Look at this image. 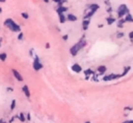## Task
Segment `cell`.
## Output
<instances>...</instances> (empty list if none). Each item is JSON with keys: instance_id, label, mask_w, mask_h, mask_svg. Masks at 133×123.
I'll return each instance as SVG.
<instances>
[{"instance_id": "cell-38", "label": "cell", "mask_w": 133, "mask_h": 123, "mask_svg": "<svg viewBox=\"0 0 133 123\" xmlns=\"http://www.w3.org/2000/svg\"><path fill=\"white\" fill-rule=\"evenodd\" d=\"M131 42H132V43H133V39H132V41H131Z\"/></svg>"}, {"instance_id": "cell-32", "label": "cell", "mask_w": 133, "mask_h": 123, "mask_svg": "<svg viewBox=\"0 0 133 123\" xmlns=\"http://www.w3.org/2000/svg\"><path fill=\"white\" fill-rule=\"evenodd\" d=\"M42 1H44L45 3H49V1H50V0H42Z\"/></svg>"}, {"instance_id": "cell-39", "label": "cell", "mask_w": 133, "mask_h": 123, "mask_svg": "<svg viewBox=\"0 0 133 123\" xmlns=\"http://www.w3.org/2000/svg\"><path fill=\"white\" fill-rule=\"evenodd\" d=\"M0 46H1V43H0Z\"/></svg>"}, {"instance_id": "cell-2", "label": "cell", "mask_w": 133, "mask_h": 123, "mask_svg": "<svg viewBox=\"0 0 133 123\" xmlns=\"http://www.w3.org/2000/svg\"><path fill=\"white\" fill-rule=\"evenodd\" d=\"M85 46H86V41H85L84 36H82V37L80 38L79 41L76 42L75 45H73V46L71 47V49H70V54H71L72 56H76L77 54L79 53Z\"/></svg>"}, {"instance_id": "cell-31", "label": "cell", "mask_w": 133, "mask_h": 123, "mask_svg": "<svg viewBox=\"0 0 133 123\" xmlns=\"http://www.w3.org/2000/svg\"><path fill=\"white\" fill-rule=\"evenodd\" d=\"M123 123H133V120H128V121H125V122H123Z\"/></svg>"}, {"instance_id": "cell-7", "label": "cell", "mask_w": 133, "mask_h": 123, "mask_svg": "<svg viewBox=\"0 0 133 123\" xmlns=\"http://www.w3.org/2000/svg\"><path fill=\"white\" fill-rule=\"evenodd\" d=\"M68 6H65L63 4H57V8H56V13L57 14H66L68 12Z\"/></svg>"}, {"instance_id": "cell-33", "label": "cell", "mask_w": 133, "mask_h": 123, "mask_svg": "<svg viewBox=\"0 0 133 123\" xmlns=\"http://www.w3.org/2000/svg\"><path fill=\"white\" fill-rule=\"evenodd\" d=\"M27 120H30V115L27 114Z\"/></svg>"}, {"instance_id": "cell-8", "label": "cell", "mask_w": 133, "mask_h": 123, "mask_svg": "<svg viewBox=\"0 0 133 123\" xmlns=\"http://www.w3.org/2000/svg\"><path fill=\"white\" fill-rule=\"evenodd\" d=\"M90 24H91V19H83V21H82V30L86 31L88 29V27H90Z\"/></svg>"}, {"instance_id": "cell-17", "label": "cell", "mask_w": 133, "mask_h": 123, "mask_svg": "<svg viewBox=\"0 0 133 123\" xmlns=\"http://www.w3.org/2000/svg\"><path fill=\"white\" fill-rule=\"evenodd\" d=\"M125 21L126 23H133V16H132V14H127L126 16H125Z\"/></svg>"}, {"instance_id": "cell-24", "label": "cell", "mask_w": 133, "mask_h": 123, "mask_svg": "<svg viewBox=\"0 0 133 123\" xmlns=\"http://www.w3.org/2000/svg\"><path fill=\"white\" fill-rule=\"evenodd\" d=\"M106 12L109 14H112V12H113V8H112V5H109V6H106Z\"/></svg>"}, {"instance_id": "cell-11", "label": "cell", "mask_w": 133, "mask_h": 123, "mask_svg": "<svg viewBox=\"0 0 133 123\" xmlns=\"http://www.w3.org/2000/svg\"><path fill=\"white\" fill-rule=\"evenodd\" d=\"M77 16H75L74 14H67V21L68 22H77Z\"/></svg>"}, {"instance_id": "cell-9", "label": "cell", "mask_w": 133, "mask_h": 123, "mask_svg": "<svg viewBox=\"0 0 133 123\" xmlns=\"http://www.w3.org/2000/svg\"><path fill=\"white\" fill-rule=\"evenodd\" d=\"M116 21H117V19L114 16H112V14H109V16L106 18V23L108 24V25H112V24H114Z\"/></svg>"}, {"instance_id": "cell-3", "label": "cell", "mask_w": 133, "mask_h": 123, "mask_svg": "<svg viewBox=\"0 0 133 123\" xmlns=\"http://www.w3.org/2000/svg\"><path fill=\"white\" fill-rule=\"evenodd\" d=\"M4 25H5L6 28H8L11 31L13 32H16V33H19V32H21V27L19 24H17L16 22L14 21L13 19L11 18H8L6 19L5 21H4Z\"/></svg>"}, {"instance_id": "cell-10", "label": "cell", "mask_w": 133, "mask_h": 123, "mask_svg": "<svg viewBox=\"0 0 133 123\" xmlns=\"http://www.w3.org/2000/svg\"><path fill=\"white\" fill-rule=\"evenodd\" d=\"M71 68H72V70L74 72H76V73H79V72L82 71V67H81L80 64H78V63H74Z\"/></svg>"}, {"instance_id": "cell-20", "label": "cell", "mask_w": 133, "mask_h": 123, "mask_svg": "<svg viewBox=\"0 0 133 123\" xmlns=\"http://www.w3.org/2000/svg\"><path fill=\"white\" fill-rule=\"evenodd\" d=\"M18 118L20 119L21 122H25V114H24V113H20V115L18 116Z\"/></svg>"}, {"instance_id": "cell-12", "label": "cell", "mask_w": 133, "mask_h": 123, "mask_svg": "<svg viewBox=\"0 0 133 123\" xmlns=\"http://www.w3.org/2000/svg\"><path fill=\"white\" fill-rule=\"evenodd\" d=\"M12 71H13V75H14V77L16 78L19 82H22V81H23V77L20 75V72H19L18 70H16V69H13Z\"/></svg>"}, {"instance_id": "cell-26", "label": "cell", "mask_w": 133, "mask_h": 123, "mask_svg": "<svg viewBox=\"0 0 133 123\" xmlns=\"http://www.w3.org/2000/svg\"><path fill=\"white\" fill-rule=\"evenodd\" d=\"M124 35H125L124 32H121V31H119V32L116 33V38H123V37H124Z\"/></svg>"}, {"instance_id": "cell-36", "label": "cell", "mask_w": 133, "mask_h": 123, "mask_svg": "<svg viewBox=\"0 0 133 123\" xmlns=\"http://www.w3.org/2000/svg\"><path fill=\"white\" fill-rule=\"evenodd\" d=\"M2 14V7L0 6V14Z\"/></svg>"}, {"instance_id": "cell-29", "label": "cell", "mask_w": 133, "mask_h": 123, "mask_svg": "<svg viewBox=\"0 0 133 123\" xmlns=\"http://www.w3.org/2000/svg\"><path fill=\"white\" fill-rule=\"evenodd\" d=\"M128 36H129L130 41H132V39H133V30H132L131 32H129V34H128Z\"/></svg>"}, {"instance_id": "cell-5", "label": "cell", "mask_w": 133, "mask_h": 123, "mask_svg": "<svg viewBox=\"0 0 133 123\" xmlns=\"http://www.w3.org/2000/svg\"><path fill=\"white\" fill-rule=\"evenodd\" d=\"M32 67H33V69L36 71H38L40 69H42V68H43V64H42V62L40 61V58H38V56H34Z\"/></svg>"}, {"instance_id": "cell-35", "label": "cell", "mask_w": 133, "mask_h": 123, "mask_svg": "<svg viewBox=\"0 0 133 123\" xmlns=\"http://www.w3.org/2000/svg\"><path fill=\"white\" fill-rule=\"evenodd\" d=\"M5 1H6V0H0V3H4Z\"/></svg>"}, {"instance_id": "cell-30", "label": "cell", "mask_w": 133, "mask_h": 123, "mask_svg": "<svg viewBox=\"0 0 133 123\" xmlns=\"http://www.w3.org/2000/svg\"><path fill=\"white\" fill-rule=\"evenodd\" d=\"M62 39H63V41H68V39H69V35H68V34L63 35V36H62Z\"/></svg>"}, {"instance_id": "cell-34", "label": "cell", "mask_w": 133, "mask_h": 123, "mask_svg": "<svg viewBox=\"0 0 133 123\" xmlns=\"http://www.w3.org/2000/svg\"><path fill=\"white\" fill-rule=\"evenodd\" d=\"M98 27H99V28H102V27H103V24H99V25H98Z\"/></svg>"}, {"instance_id": "cell-13", "label": "cell", "mask_w": 133, "mask_h": 123, "mask_svg": "<svg viewBox=\"0 0 133 123\" xmlns=\"http://www.w3.org/2000/svg\"><path fill=\"white\" fill-rule=\"evenodd\" d=\"M126 24V21H125V19L124 18H121V19H117V21H116V27L117 28H123L124 27V25Z\"/></svg>"}, {"instance_id": "cell-19", "label": "cell", "mask_w": 133, "mask_h": 123, "mask_svg": "<svg viewBox=\"0 0 133 123\" xmlns=\"http://www.w3.org/2000/svg\"><path fill=\"white\" fill-rule=\"evenodd\" d=\"M6 58H7V54L6 53H0V60L1 61H5L6 60Z\"/></svg>"}, {"instance_id": "cell-16", "label": "cell", "mask_w": 133, "mask_h": 123, "mask_svg": "<svg viewBox=\"0 0 133 123\" xmlns=\"http://www.w3.org/2000/svg\"><path fill=\"white\" fill-rule=\"evenodd\" d=\"M58 19H59V23L63 24L67 22V14H57Z\"/></svg>"}, {"instance_id": "cell-6", "label": "cell", "mask_w": 133, "mask_h": 123, "mask_svg": "<svg viewBox=\"0 0 133 123\" xmlns=\"http://www.w3.org/2000/svg\"><path fill=\"white\" fill-rule=\"evenodd\" d=\"M120 78H122L121 73H120V75H116V73H110V75H107V76H105V77H103V80L107 82V81L116 80V79H120Z\"/></svg>"}, {"instance_id": "cell-18", "label": "cell", "mask_w": 133, "mask_h": 123, "mask_svg": "<svg viewBox=\"0 0 133 123\" xmlns=\"http://www.w3.org/2000/svg\"><path fill=\"white\" fill-rule=\"evenodd\" d=\"M130 69H131V66H125V67H124V71H123V73H121L122 78H123V77H125L127 73L130 71Z\"/></svg>"}, {"instance_id": "cell-28", "label": "cell", "mask_w": 133, "mask_h": 123, "mask_svg": "<svg viewBox=\"0 0 133 123\" xmlns=\"http://www.w3.org/2000/svg\"><path fill=\"white\" fill-rule=\"evenodd\" d=\"M111 0H104V3L106 4V6H109V5H111Z\"/></svg>"}, {"instance_id": "cell-21", "label": "cell", "mask_w": 133, "mask_h": 123, "mask_svg": "<svg viewBox=\"0 0 133 123\" xmlns=\"http://www.w3.org/2000/svg\"><path fill=\"white\" fill-rule=\"evenodd\" d=\"M53 2H55L56 4H65L68 2V0H52Z\"/></svg>"}, {"instance_id": "cell-4", "label": "cell", "mask_w": 133, "mask_h": 123, "mask_svg": "<svg viewBox=\"0 0 133 123\" xmlns=\"http://www.w3.org/2000/svg\"><path fill=\"white\" fill-rule=\"evenodd\" d=\"M130 13V9L128 7L127 4H120L116 8V17L117 19H121V18H125V16L127 14Z\"/></svg>"}, {"instance_id": "cell-27", "label": "cell", "mask_w": 133, "mask_h": 123, "mask_svg": "<svg viewBox=\"0 0 133 123\" xmlns=\"http://www.w3.org/2000/svg\"><path fill=\"white\" fill-rule=\"evenodd\" d=\"M16 104H17V101L13 99L12 100V105H11V110H15V108H16Z\"/></svg>"}, {"instance_id": "cell-1", "label": "cell", "mask_w": 133, "mask_h": 123, "mask_svg": "<svg viewBox=\"0 0 133 123\" xmlns=\"http://www.w3.org/2000/svg\"><path fill=\"white\" fill-rule=\"evenodd\" d=\"M100 9V5L98 3H90L86 5V8L83 13V19H91L94 14Z\"/></svg>"}, {"instance_id": "cell-37", "label": "cell", "mask_w": 133, "mask_h": 123, "mask_svg": "<svg viewBox=\"0 0 133 123\" xmlns=\"http://www.w3.org/2000/svg\"><path fill=\"white\" fill-rule=\"evenodd\" d=\"M85 123H92V122H91V121H86Z\"/></svg>"}, {"instance_id": "cell-15", "label": "cell", "mask_w": 133, "mask_h": 123, "mask_svg": "<svg viewBox=\"0 0 133 123\" xmlns=\"http://www.w3.org/2000/svg\"><path fill=\"white\" fill-rule=\"evenodd\" d=\"M106 70H107V67L105 65H100L99 67L97 68V71H98L99 75H104V73L106 72Z\"/></svg>"}, {"instance_id": "cell-25", "label": "cell", "mask_w": 133, "mask_h": 123, "mask_svg": "<svg viewBox=\"0 0 133 123\" xmlns=\"http://www.w3.org/2000/svg\"><path fill=\"white\" fill-rule=\"evenodd\" d=\"M21 17H22L23 19H25V20H27V19L29 18V14H28V13H26V12H23V13L21 14Z\"/></svg>"}, {"instance_id": "cell-14", "label": "cell", "mask_w": 133, "mask_h": 123, "mask_svg": "<svg viewBox=\"0 0 133 123\" xmlns=\"http://www.w3.org/2000/svg\"><path fill=\"white\" fill-rule=\"evenodd\" d=\"M22 91H23V93L25 94V96H26L27 98L30 97V91H29V88H28L27 85H24V86L22 87Z\"/></svg>"}, {"instance_id": "cell-23", "label": "cell", "mask_w": 133, "mask_h": 123, "mask_svg": "<svg viewBox=\"0 0 133 123\" xmlns=\"http://www.w3.org/2000/svg\"><path fill=\"white\" fill-rule=\"evenodd\" d=\"M17 38H18V41H23V38H24V33H23L22 31H21V32H19Z\"/></svg>"}, {"instance_id": "cell-22", "label": "cell", "mask_w": 133, "mask_h": 123, "mask_svg": "<svg viewBox=\"0 0 133 123\" xmlns=\"http://www.w3.org/2000/svg\"><path fill=\"white\" fill-rule=\"evenodd\" d=\"M83 72H84V75H85L86 77L91 76V75H94V71H93L92 69H86V70H84V71H83Z\"/></svg>"}]
</instances>
